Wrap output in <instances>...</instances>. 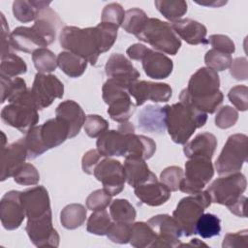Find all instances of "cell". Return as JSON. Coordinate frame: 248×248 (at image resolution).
<instances>
[{
  "label": "cell",
  "instance_id": "1",
  "mask_svg": "<svg viewBox=\"0 0 248 248\" xmlns=\"http://www.w3.org/2000/svg\"><path fill=\"white\" fill-rule=\"evenodd\" d=\"M223 99L219 75L207 67L197 70L191 76L188 86L179 94L180 102L189 104L205 113L215 112Z\"/></svg>",
  "mask_w": 248,
  "mask_h": 248
},
{
  "label": "cell",
  "instance_id": "2",
  "mask_svg": "<svg viewBox=\"0 0 248 248\" xmlns=\"http://www.w3.org/2000/svg\"><path fill=\"white\" fill-rule=\"evenodd\" d=\"M163 111L166 129L172 141L178 144H185L194 132L204 126L207 120V113L180 101L164 106Z\"/></svg>",
  "mask_w": 248,
  "mask_h": 248
},
{
  "label": "cell",
  "instance_id": "3",
  "mask_svg": "<svg viewBox=\"0 0 248 248\" xmlns=\"http://www.w3.org/2000/svg\"><path fill=\"white\" fill-rule=\"evenodd\" d=\"M59 43L66 51L81 56L93 66H96L99 55L102 54L96 27L65 26L60 32Z\"/></svg>",
  "mask_w": 248,
  "mask_h": 248
},
{
  "label": "cell",
  "instance_id": "4",
  "mask_svg": "<svg viewBox=\"0 0 248 248\" xmlns=\"http://www.w3.org/2000/svg\"><path fill=\"white\" fill-rule=\"evenodd\" d=\"M136 37L161 53L175 55L181 47V40L172 29L171 24L155 17L148 18Z\"/></svg>",
  "mask_w": 248,
  "mask_h": 248
},
{
  "label": "cell",
  "instance_id": "5",
  "mask_svg": "<svg viewBox=\"0 0 248 248\" xmlns=\"http://www.w3.org/2000/svg\"><path fill=\"white\" fill-rule=\"evenodd\" d=\"M211 203L210 197L206 191L187 196L178 202L172 212V217L178 223L184 236L195 234L198 219Z\"/></svg>",
  "mask_w": 248,
  "mask_h": 248
},
{
  "label": "cell",
  "instance_id": "6",
  "mask_svg": "<svg viewBox=\"0 0 248 248\" xmlns=\"http://www.w3.org/2000/svg\"><path fill=\"white\" fill-rule=\"evenodd\" d=\"M1 119L6 125L24 134L36 126L39 121V113L33 103L30 89L16 102L10 103L2 108Z\"/></svg>",
  "mask_w": 248,
  "mask_h": 248
},
{
  "label": "cell",
  "instance_id": "7",
  "mask_svg": "<svg viewBox=\"0 0 248 248\" xmlns=\"http://www.w3.org/2000/svg\"><path fill=\"white\" fill-rule=\"evenodd\" d=\"M247 181L240 171L226 174L215 179L206 189L211 202L231 208L245 192Z\"/></svg>",
  "mask_w": 248,
  "mask_h": 248
},
{
  "label": "cell",
  "instance_id": "8",
  "mask_svg": "<svg viewBox=\"0 0 248 248\" xmlns=\"http://www.w3.org/2000/svg\"><path fill=\"white\" fill-rule=\"evenodd\" d=\"M247 136L233 134L230 136L215 162V169L220 175L240 171L247 161Z\"/></svg>",
  "mask_w": 248,
  "mask_h": 248
},
{
  "label": "cell",
  "instance_id": "9",
  "mask_svg": "<svg viewBox=\"0 0 248 248\" xmlns=\"http://www.w3.org/2000/svg\"><path fill=\"white\" fill-rule=\"evenodd\" d=\"M102 97L108 106V114L118 122H127L134 114L136 105L132 103L127 89L112 79H108L102 88Z\"/></svg>",
  "mask_w": 248,
  "mask_h": 248
},
{
  "label": "cell",
  "instance_id": "10",
  "mask_svg": "<svg viewBox=\"0 0 248 248\" xmlns=\"http://www.w3.org/2000/svg\"><path fill=\"white\" fill-rule=\"evenodd\" d=\"M214 175V168L211 160L203 158H192L185 163L183 178L179 184V190L183 193L197 194L209 183Z\"/></svg>",
  "mask_w": 248,
  "mask_h": 248
},
{
  "label": "cell",
  "instance_id": "11",
  "mask_svg": "<svg viewBox=\"0 0 248 248\" xmlns=\"http://www.w3.org/2000/svg\"><path fill=\"white\" fill-rule=\"evenodd\" d=\"M30 92L36 108L42 110L49 107L55 99L63 97L64 84L54 75L38 73L35 76Z\"/></svg>",
  "mask_w": 248,
  "mask_h": 248
},
{
  "label": "cell",
  "instance_id": "12",
  "mask_svg": "<svg viewBox=\"0 0 248 248\" xmlns=\"http://www.w3.org/2000/svg\"><path fill=\"white\" fill-rule=\"evenodd\" d=\"M93 174L111 196L120 194L124 189L126 181L124 167L111 157H104L95 167Z\"/></svg>",
  "mask_w": 248,
  "mask_h": 248
},
{
  "label": "cell",
  "instance_id": "13",
  "mask_svg": "<svg viewBox=\"0 0 248 248\" xmlns=\"http://www.w3.org/2000/svg\"><path fill=\"white\" fill-rule=\"evenodd\" d=\"M147 224L156 233V241L153 247H179L182 231L172 216L168 214H159L151 217Z\"/></svg>",
  "mask_w": 248,
  "mask_h": 248
},
{
  "label": "cell",
  "instance_id": "14",
  "mask_svg": "<svg viewBox=\"0 0 248 248\" xmlns=\"http://www.w3.org/2000/svg\"><path fill=\"white\" fill-rule=\"evenodd\" d=\"M127 91L135 99L136 107L143 105L148 100L154 103L168 102L172 95V89L168 83L146 80L135 81L128 87Z\"/></svg>",
  "mask_w": 248,
  "mask_h": 248
},
{
  "label": "cell",
  "instance_id": "15",
  "mask_svg": "<svg viewBox=\"0 0 248 248\" xmlns=\"http://www.w3.org/2000/svg\"><path fill=\"white\" fill-rule=\"evenodd\" d=\"M25 217L21 192L16 190L7 192L0 202V220L3 228L7 231L16 230Z\"/></svg>",
  "mask_w": 248,
  "mask_h": 248
},
{
  "label": "cell",
  "instance_id": "16",
  "mask_svg": "<svg viewBox=\"0 0 248 248\" xmlns=\"http://www.w3.org/2000/svg\"><path fill=\"white\" fill-rule=\"evenodd\" d=\"M21 201L29 221L51 215L48 192L44 186H35L21 192Z\"/></svg>",
  "mask_w": 248,
  "mask_h": 248
},
{
  "label": "cell",
  "instance_id": "17",
  "mask_svg": "<svg viewBox=\"0 0 248 248\" xmlns=\"http://www.w3.org/2000/svg\"><path fill=\"white\" fill-rule=\"evenodd\" d=\"M105 72L109 79L114 80L126 89L140 78L139 71L121 53H113L108 57Z\"/></svg>",
  "mask_w": 248,
  "mask_h": 248
},
{
  "label": "cell",
  "instance_id": "18",
  "mask_svg": "<svg viewBox=\"0 0 248 248\" xmlns=\"http://www.w3.org/2000/svg\"><path fill=\"white\" fill-rule=\"evenodd\" d=\"M26 232L31 242L37 247H58L60 237L52 225V214L29 221L27 220Z\"/></svg>",
  "mask_w": 248,
  "mask_h": 248
},
{
  "label": "cell",
  "instance_id": "19",
  "mask_svg": "<svg viewBox=\"0 0 248 248\" xmlns=\"http://www.w3.org/2000/svg\"><path fill=\"white\" fill-rule=\"evenodd\" d=\"M27 159V149L24 138H20L1 148V181L12 177L21 168Z\"/></svg>",
  "mask_w": 248,
  "mask_h": 248
},
{
  "label": "cell",
  "instance_id": "20",
  "mask_svg": "<svg viewBox=\"0 0 248 248\" xmlns=\"http://www.w3.org/2000/svg\"><path fill=\"white\" fill-rule=\"evenodd\" d=\"M133 133H126L119 129L107 130L98 137L97 150L103 157L126 156L129 145V136Z\"/></svg>",
  "mask_w": 248,
  "mask_h": 248
},
{
  "label": "cell",
  "instance_id": "21",
  "mask_svg": "<svg viewBox=\"0 0 248 248\" xmlns=\"http://www.w3.org/2000/svg\"><path fill=\"white\" fill-rule=\"evenodd\" d=\"M10 45L13 49L27 53H33L38 48L48 46L46 40L32 26H18L15 28L11 32Z\"/></svg>",
  "mask_w": 248,
  "mask_h": 248
},
{
  "label": "cell",
  "instance_id": "22",
  "mask_svg": "<svg viewBox=\"0 0 248 248\" xmlns=\"http://www.w3.org/2000/svg\"><path fill=\"white\" fill-rule=\"evenodd\" d=\"M38 131L41 141L46 151L59 146L69 139V127L67 123L56 116L38 126Z\"/></svg>",
  "mask_w": 248,
  "mask_h": 248
},
{
  "label": "cell",
  "instance_id": "23",
  "mask_svg": "<svg viewBox=\"0 0 248 248\" xmlns=\"http://www.w3.org/2000/svg\"><path fill=\"white\" fill-rule=\"evenodd\" d=\"M142 68L147 77L153 79L167 78L172 72L173 63L167 55L148 48L141 59Z\"/></svg>",
  "mask_w": 248,
  "mask_h": 248
},
{
  "label": "cell",
  "instance_id": "24",
  "mask_svg": "<svg viewBox=\"0 0 248 248\" xmlns=\"http://www.w3.org/2000/svg\"><path fill=\"white\" fill-rule=\"evenodd\" d=\"M55 115L67 123L69 139L78 135L86 118L81 107L73 100H66L60 103L55 109Z\"/></svg>",
  "mask_w": 248,
  "mask_h": 248
},
{
  "label": "cell",
  "instance_id": "25",
  "mask_svg": "<svg viewBox=\"0 0 248 248\" xmlns=\"http://www.w3.org/2000/svg\"><path fill=\"white\" fill-rule=\"evenodd\" d=\"M134 189L140 202L149 206L162 205L170 198V189L158 179L145 182Z\"/></svg>",
  "mask_w": 248,
  "mask_h": 248
},
{
  "label": "cell",
  "instance_id": "26",
  "mask_svg": "<svg viewBox=\"0 0 248 248\" xmlns=\"http://www.w3.org/2000/svg\"><path fill=\"white\" fill-rule=\"evenodd\" d=\"M171 27L179 37L189 45H206L207 29L206 27L191 18H181L171 23Z\"/></svg>",
  "mask_w": 248,
  "mask_h": 248
},
{
  "label": "cell",
  "instance_id": "27",
  "mask_svg": "<svg viewBox=\"0 0 248 248\" xmlns=\"http://www.w3.org/2000/svg\"><path fill=\"white\" fill-rule=\"evenodd\" d=\"M216 147V137L209 132H203L198 134L192 140L186 142L183 147V152L189 159L203 158L211 160Z\"/></svg>",
  "mask_w": 248,
  "mask_h": 248
},
{
  "label": "cell",
  "instance_id": "28",
  "mask_svg": "<svg viewBox=\"0 0 248 248\" xmlns=\"http://www.w3.org/2000/svg\"><path fill=\"white\" fill-rule=\"evenodd\" d=\"M124 171L127 183L136 188L145 182L158 179L156 175L149 170L145 160L140 158H125L124 162Z\"/></svg>",
  "mask_w": 248,
  "mask_h": 248
},
{
  "label": "cell",
  "instance_id": "29",
  "mask_svg": "<svg viewBox=\"0 0 248 248\" xmlns=\"http://www.w3.org/2000/svg\"><path fill=\"white\" fill-rule=\"evenodd\" d=\"M139 128L144 132L162 134L166 130L163 107L148 105L138 116Z\"/></svg>",
  "mask_w": 248,
  "mask_h": 248
},
{
  "label": "cell",
  "instance_id": "30",
  "mask_svg": "<svg viewBox=\"0 0 248 248\" xmlns=\"http://www.w3.org/2000/svg\"><path fill=\"white\" fill-rule=\"evenodd\" d=\"M50 1L16 0L13 3L14 16L20 22L26 23L37 20L41 13L49 7Z\"/></svg>",
  "mask_w": 248,
  "mask_h": 248
},
{
  "label": "cell",
  "instance_id": "31",
  "mask_svg": "<svg viewBox=\"0 0 248 248\" xmlns=\"http://www.w3.org/2000/svg\"><path fill=\"white\" fill-rule=\"evenodd\" d=\"M155 151L156 143L152 139L133 133L129 136L128 151L125 158L130 157L148 160L154 155Z\"/></svg>",
  "mask_w": 248,
  "mask_h": 248
},
{
  "label": "cell",
  "instance_id": "32",
  "mask_svg": "<svg viewBox=\"0 0 248 248\" xmlns=\"http://www.w3.org/2000/svg\"><path fill=\"white\" fill-rule=\"evenodd\" d=\"M57 65L70 78H78L87 68V60L70 51H61L57 55Z\"/></svg>",
  "mask_w": 248,
  "mask_h": 248
},
{
  "label": "cell",
  "instance_id": "33",
  "mask_svg": "<svg viewBox=\"0 0 248 248\" xmlns=\"http://www.w3.org/2000/svg\"><path fill=\"white\" fill-rule=\"evenodd\" d=\"M1 78V104L5 102L14 103L20 98L27 90L26 82L20 78Z\"/></svg>",
  "mask_w": 248,
  "mask_h": 248
},
{
  "label": "cell",
  "instance_id": "34",
  "mask_svg": "<svg viewBox=\"0 0 248 248\" xmlns=\"http://www.w3.org/2000/svg\"><path fill=\"white\" fill-rule=\"evenodd\" d=\"M156 233L152 228L145 222H137L132 224L130 244L136 248L153 247L156 241Z\"/></svg>",
  "mask_w": 248,
  "mask_h": 248
},
{
  "label": "cell",
  "instance_id": "35",
  "mask_svg": "<svg viewBox=\"0 0 248 248\" xmlns=\"http://www.w3.org/2000/svg\"><path fill=\"white\" fill-rule=\"evenodd\" d=\"M87 210L80 203H71L66 205L60 212V222L67 230L79 228L86 219Z\"/></svg>",
  "mask_w": 248,
  "mask_h": 248
},
{
  "label": "cell",
  "instance_id": "36",
  "mask_svg": "<svg viewBox=\"0 0 248 248\" xmlns=\"http://www.w3.org/2000/svg\"><path fill=\"white\" fill-rule=\"evenodd\" d=\"M156 9L170 21H177L187 13L188 4L183 0H156Z\"/></svg>",
  "mask_w": 248,
  "mask_h": 248
},
{
  "label": "cell",
  "instance_id": "37",
  "mask_svg": "<svg viewBox=\"0 0 248 248\" xmlns=\"http://www.w3.org/2000/svg\"><path fill=\"white\" fill-rule=\"evenodd\" d=\"M109 215L114 222L133 224L137 217L135 207L125 199H116L109 204Z\"/></svg>",
  "mask_w": 248,
  "mask_h": 248
},
{
  "label": "cell",
  "instance_id": "38",
  "mask_svg": "<svg viewBox=\"0 0 248 248\" xmlns=\"http://www.w3.org/2000/svg\"><path fill=\"white\" fill-rule=\"evenodd\" d=\"M27 72V65L25 61L18 55L9 52L1 56L0 76L6 78H15L23 75Z\"/></svg>",
  "mask_w": 248,
  "mask_h": 248
},
{
  "label": "cell",
  "instance_id": "39",
  "mask_svg": "<svg viewBox=\"0 0 248 248\" xmlns=\"http://www.w3.org/2000/svg\"><path fill=\"white\" fill-rule=\"evenodd\" d=\"M221 232V221L212 213H203L197 221L195 234L202 238H210L219 235Z\"/></svg>",
  "mask_w": 248,
  "mask_h": 248
},
{
  "label": "cell",
  "instance_id": "40",
  "mask_svg": "<svg viewBox=\"0 0 248 248\" xmlns=\"http://www.w3.org/2000/svg\"><path fill=\"white\" fill-rule=\"evenodd\" d=\"M148 18L144 11L139 8H132L125 12V17L121 27L127 33L137 36L141 31Z\"/></svg>",
  "mask_w": 248,
  "mask_h": 248
},
{
  "label": "cell",
  "instance_id": "41",
  "mask_svg": "<svg viewBox=\"0 0 248 248\" xmlns=\"http://www.w3.org/2000/svg\"><path fill=\"white\" fill-rule=\"evenodd\" d=\"M33 64L41 74H49L57 68V57L46 47L38 48L32 53Z\"/></svg>",
  "mask_w": 248,
  "mask_h": 248
},
{
  "label": "cell",
  "instance_id": "42",
  "mask_svg": "<svg viewBox=\"0 0 248 248\" xmlns=\"http://www.w3.org/2000/svg\"><path fill=\"white\" fill-rule=\"evenodd\" d=\"M112 219L106 209L94 211L88 218L86 230L88 232L96 235H107Z\"/></svg>",
  "mask_w": 248,
  "mask_h": 248
},
{
  "label": "cell",
  "instance_id": "43",
  "mask_svg": "<svg viewBox=\"0 0 248 248\" xmlns=\"http://www.w3.org/2000/svg\"><path fill=\"white\" fill-rule=\"evenodd\" d=\"M232 61V58L230 54L218 51L214 48L209 49L204 55L206 67L215 72H221L230 68Z\"/></svg>",
  "mask_w": 248,
  "mask_h": 248
},
{
  "label": "cell",
  "instance_id": "44",
  "mask_svg": "<svg viewBox=\"0 0 248 248\" xmlns=\"http://www.w3.org/2000/svg\"><path fill=\"white\" fill-rule=\"evenodd\" d=\"M24 140L27 149V159H36L37 157L41 156L43 153L46 151L39 137L38 126L33 127L26 133Z\"/></svg>",
  "mask_w": 248,
  "mask_h": 248
},
{
  "label": "cell",
  "instance_id": "45",
  "mask_svg": "<svg viewBox=\"0 0 248 248\" xmlns=\"http://www.w3.org/2000/svg\"><path fill=\"white\" fill-rule=\"evenodd\" d=\"M95 27L98 31L101 47H102V53L107 52L111 48V46H113V44L117 39L118 27L112 24L105 23V22H100Z\"/></svg>",
  "mask_w": 248,
  "mask_h": 248
},
{
  "label": "cell",
  "instance_id": "46",
  "mask_svg": "<svg viewBox=\"0 0 248 248\" xmlns=\"http://www.w3.org/2000/svg\"><path fill=\"white\" fill-rule=\"evenodd\" d=\"M125 17V11L118 3H109L105 6L101 15V22L120 27Z\"/></svg>",
  "mask_w": 248,
  "mask_h": 248
},
{
  "label": "cell",
  "instance_id": "47",
  "mask_svg": "<svg viewBox=\"0 0 248 248\" xmlns=\"http://www.w3.org/2000/svg\"><path fill=\"white\" fill-rule=\"evenodd\" d=\"M132 231V224L112 222L107 236L109 240L118 244H126L130 241Z\"/></svg>",
  "mask_w": 248,
  "mask_h": 248
},
{
  "label": "cell",
  "instance_id": "48",
  "mask_svg": "<svg viewBox=\"0 0 248 248\" xmlns=\"http://www.w3.org/2000/svg\"><path fill=\"white\" fill-rule=\"evenodd\" d=\"M13 177L16 183L24 186L36 185L40 180L39 171L32 164L29 163H24Z\"/></svg>",
  "mask_w": 248,
  "mask_h": 248
},
{
  "label": "cell",
  "instance_id": "49",
  "mask_svg": "<svg viewBox=\"0 0 248 248\" xmlns=\"http://www.w3.org/2000/svg\"><path fill=\"white\" fill-rule=\"evenodd\" d=\"M184 171L180 167L170 166L166 168L160 174V180L170 192L179 190V184L183 178Z\"/></svg>",
  "mask_w": 248,
  "mask_h": 248
},
{
  "label": "cell",
  "instance_id": "50",
  "mask_svg": "<svg viewBox=\"0 0 248 248\" xmlns=\"http://www.w3.org/2000/svg\"><path fill=\"white\" fill-rule=\"evenodd\" d=\"M83 128L88 137L98 138L108 129V122L100 115L89 114L86 115Z\"/></svg>",
  "mask_w": 248,
  "mask_h": 248
},
{
  "label": "cell",
  "instance_id": "51",
  "mask_svg": "<svg viewBox=\"0 0 248 248\" xmlns=\"http://www.w3.org/2000/svg\"><path fill=\"white\" fill-rule=\"evenodd\" d=\"M111 195L103 189H98L93 191L86 199V207L91 211H98L106 209L111 201Z\"/></svg>",
  "mask_w": 248,
  "mask_h": 248
},
{
  "label": "cell",
  "instance_id": "52",
  "mask_svg": "<svg viewBox=\"0 0 248 248\" xmlns=\"http://www.w3.org/2000/svg\"><path fill=\"white\" fill-rule=\"evenodd\" d=\"M238 119V112L231 106L220 108L215 116V125L220 129H228L232 127Z\"/></svg>",
  "mask_w": 248,
  "mask_h": 248
},
{
  "label": "cell",
  "instance_id": "53",
  "mask_svg": "<svg viewBox=\"0 0 248 248\" xmlns=\"http://www.w3.org/2000/svg\"><path fill=\"white\" fill-rule=\"evenodd\" d=\"M228 98L232 106L240 110L245 111L248 108V88L245 85H236L231 88Z\"/></svg>",
  "mask_w": 248,
  "mask_h": 248
},
{
  "label": "cell",
  "instance_id": "54",
  "mask_svg": "<svg viewBox=\"0 0 248 248\" xmlns=\"http://www.w3.org/2000/svg\"><path fill=\"white\" fill-rule=\"evenodd\" d=\"M208 43L211 45L212 48L221 52L228 53L230 55L235 51L234 43L230 37L226 35H222V34L211 35L209 37Z\"/></svg>",
  "mask_w": 248,
  "mask_h": 248
},
{
  "label": "cell",
  "instance_id": "55",
  "mask_svg": "<svg viewBox=\"0 0 248 248\" xmlns=\"http://www.w3.org/2000/svg\"><path fill=\"white\" fill-rule=\"evenodd\" d=\"M223 248H236L248 247V231L242 230L236 232H229L225 235L223 243Z\"/></svg>",
  "mask_w": 248,
  "mask_h": 248
},
{
  "label": "cell",
  "instance_id": "56",
  "mask_svg": "<svg viewBox=\"0 0 248 248\" xmlns=\"http://www.w3.org/2000/svg\"><path fill=\"white\" fill-rule=\"evenodd\" d=\"M103 156L97 149H90L84 153L81 159V168L86 174H93L97 164L102 160Z\"/></svg>",
  "mask_w": 248,
  "mask_h": 248
},
{
  "label": "cell",
  "instance_id": "57",
  "mask_svg": "<svg viewBox=\"0 0 248 248\" xmlns=\"http://www.w3.org/2000/svg\"><path fill=\"white\" fill-rule=\"evenodd\" d=\"M230 74L237 80H246L248 77V64L246 57H237L232 61Z\"/></svg>",
  "mask_w": 248,
  "mask_h": 248
},
{
  "label": "cell",
  "instance_id": "58",
  "mask_svg": "<svg viewBox=\"0 0 248 248\" xmlns=\"http://www.w3.org/2000/svg\"><path fill=\"white\" fill-rule=\"evenodd\" d=\"M1 56L5 55L10 51L11 45H10V36H11V32L9 30V26L8 23L6 21L5 16L1 13Z\"/></svg>",
  "mask_w": 248,
  "mask_h": 248
},
{
  "label": "cell",
  "instance_id": "59",
  "mask_svg": "<svg viewBox=\"0 0 248 248\" xmlns=\"http://www.w3.org/2000/svg\"><path fill=\"white\" fill-rule=\"evenodd\" d=\"M148 48L149 47L145 46L142 44H140V43L134 44L127 48L126 53L130 59L136 60V61H141V59L143 58V56L146 53Z\"/></svg>",
  "mask_w": 248,
  "mask_h": 248
},
{
  "label": "cell",
  "instance_id": "60",
  "mask_svg": "<svg viewBox=\"0 0 248 248\" xmlns=\"http://www.w3.org/2000/svg\"><path fill=\"white\" fill-rule=\"evenodd\" d=\"M246 201H247V198L245 196H241V198L238 200L237 202H235L231 208H229V210L238 216V217H246V213H245V206H246Z\"/></svg>",
  "mask_w": 248,
  "mask_h": 248
},
{
  "label": "cell",
  "instance_id": "61",
  "mask_svg": "<svg viewBox=\"0 0 248 248\" xmlns=\"http://www.w3.org/2000/svg\"><path fill=\"white\" fill-rule=\"evenodd\" d=\"M195 3L206 7H221L227 4V1L223 0H202V1H195Z\"/></svg>",
  "mask_w": 248,
  "mask_h": 248
},
{
  "label": "cell",
  "instance_id": "62",
  "mask_svg": "<svg viewBox=\"0 0 248 248\" xmlns=\"http://www.w3.org/2000/svg\"><path fill=\"white\" fill-rule=\"evenodd\" d=\"M182 246H194V247H200V246H206L207 247V245L205 244V243H203V242H202V241H200L198 238H194V239H192L189 243H187V244H180V246L179 247H182Z\"/></svg>",
  "mask_w": 248,
  "mask_h": 248
}]
</instances>
